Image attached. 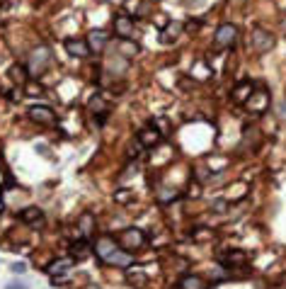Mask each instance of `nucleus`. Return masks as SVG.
Masks as SVG:
<instances>
[{"mask_svg":"<svg viewBox=\"0 0 286 289\" xmlns=\"http://www.w3.org/2000/svg\"><path fill=\"white\" fill-rule=\"evenodd\" d=\"M51 63V49L49 46H36L32 49L29 54V61H27V73L29 78H39Z\"/></svg>","mask_w":286,"mask_h":289,"instance_id":"obj_1","label":"nucleus"},{"mask_svg":"<svg viewBox=\"0 0 286 289\" xmlns=\"http://www.w3.org/2000/svg\"><path fill=\"white\" fill-rule=\"evenodd\" d=\"M145 241H148V238H145V233H143L141 229H134V226H131V229H124V231L116 236V243H119L126 253H134V250L143 248V246H145Z\"/></svg>","mask_w":286,"mask_h":289,"instance_id":"obj_2","label":"nucleus"},{"mask_svg":"<svg viewBox=\"0 0 286 289\" xmlns=\"http://www.w3.org/2000/svg\"><path fill=\"white\" fill-rule=\"evenodd\" d=\"M250 44H252V49H255L257 54H267V51L274 49L277 39H274L272 32H267V29H262V27H255L252 34H250Z\"/></svg>","mask_w":286,"mask_h":289,"instance_id":"obj_3","label":"nucleus"},{"mask_svg":"<svg viewBox=\"0 0 286 289\" xmlns=\"http://www.w3.org/2000/svg\"><path fill=\"white\" fill-rule=\"evenodd\" d=\"M235 41H238V27L230 25V22L221 25L216 29V34H214V46L216 49H230Z\"/></svg>","mask_w":286,"mask_h":289,"instance_id":"obj_4","label":"nucleus"},{"mask_svg":"<svg viewBox=\"0 0 286 289\" xmlns=\"http://www.w3.org/2000/svg\"><path fill=\"white\" fill-rule=\"evenodd\" d=\"M119 248H116V238L114 236H100L95 243H92V253L100 258V260L107 262V258L112 255V253H116Z\"/></svg>","mask_w":286,"mask_h":289,"instance_id":"obj_5","label":"nucleus"},{"mask_svg":"<svg viewBox=\"0 0 286 289\" xmlns=\"http://www.w3.org/2000/svg\"><path fill=\"white\" fill-rule=\"evenodd\" d=\"M29 119L41 126H51V124H56V112L49 105H34V107H29Z\"/></svg>","mask_w":286,"mask_h":289,"instance_id":"obj_6","label":"nucleus"},{"mask_svg":"<svg viewBox=\"0 0 286 289\" xmlns=\"http://www.w3.org/2000/svg\"><path fill=\"white\" fill-rule=\"evenodd\" d=\"M71 267H73V260H71V258H63V260L51 262V265L46 267V272L51 275V282L58 285V282H66V277H68Z\"/></svg>","mask_w":286,"mask_h":289,"instance_id":"obj_7","label":"nucleus"},{"mask_svg":"<svg viewBox=\"0 0 286 289\" xmlns=\"http://www.w3.org/2000/svg\"><path fill=\"white\" fill-rule=\"evenodd\" d=\"M114 32L119 39H131L134 37V20L126 12H116L114 15Z\"/></svg>","mask_w":286,"mask_h":289,"instance_id":"obj_8","label":"nucleus"},{"mask_svg":"<svg viewBox=\"0 0 286 289\" xmlns=\"http://www.w3.org/2000/svg\"><path fill=\"white\" fill-rule=\"evenodd\" d=\"M63 46H66V51H68L73 58H85V56H90V54H92L85 39H78V37L66 39V41H63Z\"/></svg>","mask_w":286,"mask_h":289,"instance_id":"obj_9","label":"nucleus"},{"mask_svg":"<svg viewBox=\"0 0 286 289\" xmlns=\"http://www.w3.org/2000/svg\"><path fill=\"white\" fill-rule=\"evenodd\" d=\"M267 105H269V95L264 92V90H252V95H250V100L245 102V107L252 112V115H259V112H264L267 110Z\"/></svg>","mask_w":286,"mask_h":289,"instance_id":"obj_10","label":"nucleus"},{"mask_svg":"<svg viewBox=\"0 0 286 289\" xmlns=\"http://www.w3.org/2000/svg\"><path fill=\"white\" fill-rule=\"evenodd\" d=\"M87 46H90V51H102L105 46H107V41H109V34L107 32H102V29H92L90 34H87Z\"/></svg>","mask_w":286,"mask_h":289,"instance_id":"obj_11","label":"nucleus"},{"mask_svg":"<svg viewBox=\"0 0 286 289\" xmlns=\"http://www.w3.org/2000/svg\"><path fill=\"white\" fill-rule=\"evenodd\" d=\"M90 112L95 115L97 124H105V119H107V115H109V105L97 95V97H92V100H90Z\"/></svg>","mask_w":286,"mask_h":289,"instance_id":"obj_12","label":"nucleus"},{"mask_svg":"<svg viewBox=\"0 0 286 289\" xmlns=\"http://www.w3.org/2000/svg\"><path fill=\"white\" fill-rule=\"evenodd\" d=\"M252 83L250 81H243V83H238V85L233 87V102L235 105H245L248 100H250V95H252Z\"/></svg>","mask_w":286,"mask_h":289,"instance_id":"obj_13","label":"nucleus"},{"mask_svg":"<svg viewBox=\"0 0 286 289\" xmlns=\"http://www.w3.org/2000/svg\"><path fill=\"white\" fill-rule=\"evenodd\" d=\"M136 139H139V144H141L143 148H150V146L158 144L163 136H160V131H158L155 126H145V129L139 131V136H136Z\"/></svg>","mask_w":286,"mask_h":289,"instance_id":"obj_14","label":"nucleus"},{"mask_svg":"<svg viewBox=\"0 0 286 289\" xmlns=\"http://www.w3.org/2000/svg\"><path fill=\"white\" fill-rule=\"evenodd\" d=\"M90 253H92V246L87 243L85 238H80V241H73V243H71V260H85Z\"/></svg>","mask_w":286,"mask_h":289,"instance_id":"obj_15","label":"nucleus"},{"mask_svg":"<svg viewBox=\"0 0 286 289\" xmlns=\"http://www.w3.org/2000/svg\"><path fill=\"white\" fill-rule=\"evenodd\" d=\"M248 260V255L243 250H226V253H218V262L223 267H233V265H240V262Z\"/></svg>","mask_w":286,"mask_h":289,"instance_id":"obj_16","label":"nucleus"},{"mask_svg":"<svg viewBox=\"0 0 286 289\" xmlns=\"http://www.w3.org/2000/svg\"><path fill=\"white\" fill-rule=\"evenodd\" d=\"M184 32V25L182 22H168V27L163 29V37H160V41L163 44H172L179 34Z\"/></svg>","mask_w":286,"mask_h":289,"instance_id":"obj_17","label":"nucleus"},{"mask_svg":"<svg viewBox=\"0 0 286 289\" xmlns=\"http://www.w3.org/2000/svg\"><path fill=\"white\" fill-rule=\"evenodd\" d=\"M139 51H141V49H139V44H136V41H131V39H121V41H119V54H116V56L131 61Z\"/></svg>","mask_w":286,"mask_h":289,"instance_id":"obj_18","label":"nucleus"},{"mask_svg":"<svg viewBox=\"0 0 286 289\" xmlns=\"http://www.w3.org/2000/svg\"><path fill=\"white\" fill-rule=\"evenodd\" d=\"M107 262H109V265H116V267H124V270H126V267H131V262H134V255L119 248L116 253H112V255L107 258Z\"/></svg>","mask_w":286,"mask_h":289,"instance_id":"obj_19","label":"nucleus"},{"mask_svg":"<svg viewBox=\"0 0 286 289\" xmlns=\"http://www.w3.org/2000/svg\"><path fill=\"white\" fill-rule=\"evenodd\" d=\"M20 219H22L25 224H41V221H44V211H41L39 206H27V209L20 214Z\"/></svg>","mask_w":286,"mask_h":289,"instance_id":"obj_20","label":"nucleus"},{"mask_svg":"<svg viewBox=\"0 0 286 289\" xmlns=\"http://www.w3.org/2000/svg\"><path fill=\"white\" fill-rule=\"evenodd\" d=\"M177 287L179 289H206V285H204V280H201L199 275H184Z\"/></svg>","mask_w":286,"mask_h":289,"instance_id":"obj_21","label":"nucleus"},{"mask_svg":"<svg viewBox=\"0 0 286 289\" xmlns=\"http://www.w3.org/2000/svg\"><path fill=\"white\" fill-rule=\"evenodd\" d=\"M129 68V61L126 58H121V56H116L112 58L109 63H107V73L109 76H124V71Z\"/></svg>","mask_w":286,"mask_h":289,"instance_id":"obj_22","label":"nucleus"},{"mask_svg":"<svg viewBox=\"0 0 286 289\" xmlns=\"http://www.w3.org/2000/svg\"><path fill=\"white\" fill-rule=\"evenodd\" d=\"M10 78L15 81V83H20V85H25L29 81V73H27V68H22V66H12L10 68Z\"/></svg>","mask_w":286,"mask_h":289,"instance_id":"obj_23","label":"nucleus"},{"mask_svg":"<svg viewBox=\"0 0 286 289\" xmlns=\"http://www.w3.org/2000/svg\"><path fill=\"white\" fill-rule=\"evenodd\" d=\"M92 226H95V216H92V214H83V216H80V221H78V229H80V233H83V238L90 236Z\"/></svg>","mask_w":286,"mask_h":289,"instance_id":"obj_24","label":"nucleus"},{"mask_svg":"<svg viewBox=\"0 0 286 289\" xmlns=\"http://www.w3.org/2000/svg\"><path fill=\"white\" fill-rule=\"evenodd\" d=\"M179 197V192L177 190H170V187H163L160 192H158V202H172V200H177Z\"/></svg>","mask_w":286,"mask_h":289,"instance_id":"obj_25","label":"nucleus"},{"mask_svg":"<svg viewBox=\"0 0 286 289\" xmlns=\"http://www.w3.org/2000/svg\"><path fill=\"white\" fill-rule=\"evenodd\" d=\"M211 211H216V214H226V211H228V202H226V200H216V202L211 204Z\"/></svg>","mask_w":286,"mask_h":289,"instance_id":"obj_26","label":"nucleus"},{"mask_svg":"<svg viewBox=\"0 0 286 289\" xmlns=\"http://www.w3.org/2000/svg\"><path fill=\"white\" fill-rule=\"evenodd\" d=\"M134 173H139V163H129V165H126V170H124V173L119 175V180L124 182L126 177H131V175H134Z\"/></svg>","mask_w":286,"mask_h":289,"instance_id":"obj_27","label":"nucleus"},{"mask_svg":"<svg viewBox=\"0 0 286 289\" xmlns=\"http://www.w3.org/2000/svg\"><path fill=\"white\" fill-rule=\"evenodd\" d=\"M114 200L116 202H129V200H134V192H131V190H121V192H116L114 195Z\"/></svg>","mask_w":286,"mask_h":289,"instance_id":"obj_28","label":"nucleus"},{"mask_svg":"<svg viewBox=\"0 0 286 289\" xmlns=\"http://www.w3.org/2000/svg\"><path fill=\"white\" fill-rule=\"evenodd\" d=\"M129 282H131V285H145V275H143V272H139V275L129 272Z\"/></svg>","mask_w":286,"mask_h":289,"instance_id":"obj_29","label":"nucleus"},{"mask_svg":"<svg viewBox=\"0 0 286 289\" xmlns=\"http://www.w3.org/2000/svg\"><path fill=\"white\" fill-rule=\"evenodd\" d=\"M148 12H150V2L143 0L141 5H139V17H148Z\"/></svg>","mask_w":286,"mask_h":289,"instance_id":"obj_30","label":"nucleus"},{"mask_svg":"<svg viewBox=\"0 0 286 289\" xmlns=\"http://www.w3.org/2000/svg\"><path fill=\"white\" fill-rule=\"evenodd\" d=\"M5 289H29V287H27V282H22V280H12Z\"/></svg>","mask_w":286,"mask_h":289,"instance_id":"obj_31","label":"nucleus"},{"mask_svg":"<svg viewBox=\"0 0 286 289\" xmlns=\"http://www.w3.org/2000/svg\"><path fill=\"white\" fill-rule=\"evenodd\" d=\"M10 270H12L15 275H25V270H27V267H25V262H15Z\"/></svg>","mask_w":286,"mask_h":289,"instance_id":"obj_32","label":"nucleus"},{"mask_svg":"<svg viewBox=\"0 0 286 289\" xmlns=\"http://www.w3.org/2000/svg\"><path fill=\"white\" fill-rule=\"evenodd\" d=\"M279 117H282V119H286V102H282V105H279Z\"/></svg>","mask_w":286,"mask_h":289,"instance_id":"obj_33","label":"nucleus"},{"mask_svg":"<svg viewBox=\"0 0 286 289\" xmlns=\"http://www.w3.org/2000/svg\"><path fill=\"white\" fill-rule=\"evenodd\" d=\"M282 32H286V15L282 17Z\"/></svg>","mask_w":286,"mask_h":289,"instance_id":"obj_34","label":"nucleus"},{"mask_svg":"<svg viewBox=\"0 0 286 289\" xmlns=\"http://www.w3.org/2000/svg\"><path fill=\"white\" fill-rule=\"evenodd\" d=\"M282 285H284V287H286V272H284V275H282Z\"/></svg>","mask_w":286,"mask_h":289,"instance_id":"obj_35","label":"nucleus"},{"mask_svg":"<svg viewBox=\"0 0 286 289\" xmlns=\"http://www.w3.org/2000/svg\"><path fill=\"white\" fill-rule=\"evenodd\" d=\"M0 211H2V202H0Z\"/></svg>","mask_w":286,"mask_h":289,"instance_id":"obj_36","label":"nucleus"},{"mask_svg":"<svg viewBox=\"0 0 286 289\" xmlns=\"http://www.w3.org/2000/svg\"><path fill=\"white\" fill-rule=\"evenodd\" d=\"M90 289H100V287H90Z\"/></svg>","mask_w":286,"mask_h":289,"instance_id":"obj_37","label":"nucleus"}]
</instances>
